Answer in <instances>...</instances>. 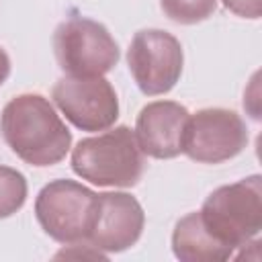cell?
Listing matches in <instances>:
<instances>
[{
  "mask_svg": "<svg viewBox=\"0 0 262 262\" xmlns=\"http://www.w3.org/2000/svg\"><path fill=\"white\" fill-rule=\"evenodd\" d=\"M0 131L6 145L33 166L57 164L72 145L70 129L41 94L14 96L2 108Z\"/></svg>",
  "mask_w": 262,
  "mask_h": 262,
  "instance_id": "obj_1",
  "label": "cell"
},
{
  "mask_svg": "<svg viewBox=\"0 0 262 262\" xmlns=\"http://www.w3.org/2000/svg\"><path fill=\"white\" fill-rule=\"evenodd\" d=\"M72 168L80 178L96 186L129 188L139 182L145 160L135 133L121 125L82 139L72 151Z\"/></svg>",
  "mask_w": 262,
  "mask_h": 262,
  "instance_id": "obj_2",
  "label": "cell"
},
{
  "mask_svg": "<svg viewBox=\"0 0 262 262\" xmlns=\"http://www.w3.org/2000/svg\"><path fill=\"white\" fill-rule=\"evenodd\" d=\"M207 231L229 248H242L262 229V184L260 176L213 190L199 211Z\"/></svg>",
  "mask_w": 262,
  "mask_h": 262,
  "instance_id": "obj_3",
  "label": "cell"
},
{
  "mask_svg": "<svg viewBox=\"0 0 262 262\" xmlns=\"http://www.w3.org/2000/svg\"><path fill=\"white\" fill-rule=\"evenodd\" d=\"M53 51L66 76L74 78L104 76L119 61V45L108 29L80 14L57 25L53 33Z\"/></svg>",
  "mask_w": 262,
  "mask_h": 262,
  "instance_id": "obj_4",
  "label": "cell"
},
{
  "mask_svg": "<svg viewBox=\"0 0 262 262\" xmlns=\"http://www.w3.org/2000/svg\"><path fill=\"white\" fill-rule=\"evenodd\" d=\"M98 194L74 180H53L41 188L35 215L43 231L59 244L88 239Z\"/></svg>",
  "mask_w": 262,
  "mask_h": 262,
  "instance_id": "obj_5",
  "label": "cell"
},
{
  "mask_svg": "<svg viewBox=\"0 0 262 262\" xmlns=\"http://www.w3.org/2000/svg\"><path fill=\"white\" fill-rule=\"evenodd\" d=\"M182 61L180 41L160 29L137 31L127 51L129 72L139 90L147 96L172 90L182 74Z\"/></svg>",
  "mask_w": 262,
  "mask_h": 262,
  "instance_id": "obj_6",
  "label": "cell"
},
{
  "mask_svg": "<svg viewBox=\"0 0 262 262\" xmlns=\"http://www.w3.org/2000/svg\"><path fill=\"white\" fill-rule=\"evenodd\" d=\"M51 98L66 119L82 131H104L119 117L117 92L102 76H63L53 84Z\"/></svg>",
  "mask_w": 262,
  "mask_h": 262,
  "instance_id": "obj_7",
  "label": "cell"
},
{
  "mask_svg": "<svg viewBox=\"0 0 262 262\" xmlns=\"http://www.w3.org/2000/svg\"><path fill=\"white\" fill-rule=\"evenodd\" d=\"M248 143L242 117L227 108H203L188 117L182 154L201 164H219L235 158Z\"/></svg>",
  "mask_w": 262,
  "mask_h": 262,
  "instance_id": "obj_8",
  "label": "cell"
},
{
  "mask_svg": "<svg viewBox=\"0 0 262 262\" xmlns=\"http://www.w3.org/2000/svg\"><path fill=\"white\" fill-rule=\"evenodd\" d=\"M143 223V209L131 194L102 192L96 199V211L86 242L100 252H123L139 239Z\"/></svg>",
  "mask_w": 262,
  "mask_h": 262,
  "instance_id": "obj_9",
  "label": "cell"
},
{
  "mask_svg": "<svg viewBox=\"0 0 262 262\" xmlns=\"http://www.w3.org/2000/svg\"><path fill=\"white\" fill-rule=\"evenodd\" d=\"M188 117V111L172 100L145 104L137 115L133 131L143 156L168 160L182 154Z\"/></svg>",
  "mask_w": 262,
  "mask_h": 262,
  "instance_id": "obj_10",
  "label": "cell"
},
{
  "mask_svg": "<svg viewBox=\"0 0 262 262\" xmlns=\"http://www.w3.org/2000/svg\"><path fill=\"white\" fill-rule=\"evenodd\" d=\"M172 250L182 262H223L233 256V248L221 244L207 231L199 213H188L176 223Z\"/></svg>",
  "mask_w": 262,
  "mask_h": 262,
  "instance_id": "obj_11",
  "label": "cell"
},
{
  "mask_svg": "<svg viewBox=\"0 0 262 262\" xmlns=\"http://www.w3.org/2000/svg\"><path fill=\"white\" fill-rule=\"evenodd\" d=\"M27 201L25 176L8 166H0V219H6L20 211Z\"/></svg>",
  "mask_w": 262,
  "mask_h": 262,
  "instance_id": "obj_12",
  "label": "cell"
},
{
  "mask_svg": "<svg viewBox=\"0 0 262 262\" xmlns=\"http://www.w3.org/2000/svg\"><path fill=\"white\" fill-rule=\"evenodd\" d=\"M160 6L170 20L180 25H194L215 12L217 0H160Z\"/></svg>",
  "mask_w": 262,
  "mask_h": 262,
  "instance_id": "obj_13",
  "label": "cell"
},
{
  "mask_svg": "<svg viewBox=\"0 0 262 262\" xmlns=\"http://www.w3.org/2000/svg\"><path fill=\"white\" fill-rule=\"evenodd\" d=\"M223 4L244 18H258L262 14V0H223Z\"/></svg>",
  "mask_w": 262,
  "mask_h": 262,
  "instance_id": "obj_14",
  "label": "cell"
},
{
  "mask_svg": "<svg viewBox=\"0 0 262 262\" xmlns=\"http://www.w3.org/2000/svg\"><path fill=\"white\" fill-rule=\"evenodd\" d=\"M8 74H10V59H8L6 51L0 47V86L4 84V80L8 78Z\"/></svg>",
  "mask_w": 262,
  "mask_h": 262,
  "instance_id": "obj_15",
  "label": "cell"
}]
</instances>
